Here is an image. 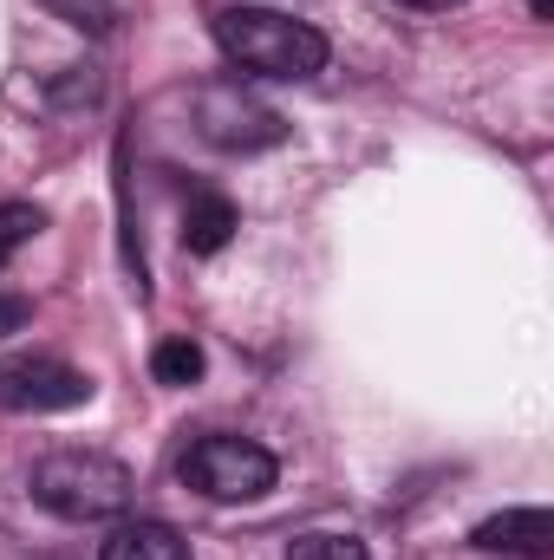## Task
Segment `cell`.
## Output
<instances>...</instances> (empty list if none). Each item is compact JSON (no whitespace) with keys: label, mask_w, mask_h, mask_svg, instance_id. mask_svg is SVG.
I'll use <instances>...</instances> for the list:
<instances>
[{"label":"cell","mask_w":554,"mask_h":560,"mask_svg":"<svg viewBox=\"0 0 554 560\" xmlns=\"http://www.w3.org/2000/svg\"><path fill=\"white\" fill-rule=\"evenodd\" d=\"M216 46L255 72V79H313L326 66V39L275 7H222L216 13Z\"/></svg>","instance_id":"6da1fadb"},{"label":"cell","mask_w":554,"mask_h":560,"mask_svg":"<svg viewBox=\"0 0 554 560\" xmlns=\"http://www.w3.org/2000/svg\"><path fill=\"white\" fill-rule=\"evenodd\" d=\"M26 495L59 522H112L131 509V469L99 450H53L26 469Z\"/></svg>","instance_id":"7a4b0ae2"},{"label":"cell","mask_w":554,"mask_h":560,"mask_svg":"<svg viewBox=\"0 0 554 560\" xmlns=\"http://www.w3.org/2000/svg\"><path fill=\"white\" fill-rule=\"evenodd\" d=\"M183 482L209 502H255L275 489V456L255 436H196L183 450Z\"/></svg>","instance_id":"3957f363"},{"label":"cell","mask_w":554,"mask_h":560,"mask_svg":"<svg viewBox=\"0 0 554 560\" xmlns=\"http://www.w3.org/2000/svg\"><path fill=\"white\" fill-rule=\"evenodd\" d=\"M92 398V378L66 359H0V411H72Z\"/></svg>","instance_id":"277c9868"},{"label":"cell","mask_w":554,"mask_h":560,"mask_svg":"<svg viewBox=\"0 0 554 560\" xmlns=\"http://www.w3.org/2000/svg\"><path fill=\"white\" fill-rule=\"evenodd\" d=\"M196 125H203V138L222 143V150H268V143L287 138L280 112H268L262 98H249L242 85H209L196 98Z\"/></svg>","instance_id":"5b68a950"},{"label":"cell","mask_w":554,"mask_h":560,"mask_svg":"<svg viewBox=\"0 0 554 560\" xmlns=\"http://www.w3.org/2000/svg\"><path fill=\"white\" fill-rule=\"evenodd\" d=\"M483 555H516V560H549L554 555V515L549 509H503L489 522H476L470 535Z\"/></svg>","instance_id":"8992f818"},{"label":"cell","mask_w":554,"mask_h":560,"mask_svg":"<svg viewBox=\"0 0 554 560\" xmlns=\"http://www.w3.org/2000/svg\"><path fill=\"white\" fill-rule=\"evenodd\" d=\"M99 560H189V541L170 522H118Z\"/></svg>","instance_id":"52a82bcc"},{"label":"cell","mask_w":554,"mask_h":560,"mask_svg":"<svg viewBox=\"0 0 554 560\" xmlns=\"http://www.w3.org/2000/svg\"><path fill=\"white\" fill-rule=\"evenodd\" d=\"M229 235H235V202L229 196H189V209H183V248L189 255H216V248H229Z\"/></svg>","instance_id":"ba28073f"},{"label":"cell","mask_w":554,"mask_h":560,"mask_svg":"<svg viewBox=\"0 0 554 560\" xmlns=\"http://www.w3.org/2000/svg\"><path fill=\"white\" fill-rule=\"evenodd\" d=\"M150 372H157V385H196L203 378V346L196 339H163Z\"/></svg>","instance_id":"9c48e42d"},{"label":"cell","mask_w":554,"mask_h":560,"mask_svg":"<svg viewBox=\"0 0 554 560\" xmlns=\"http://www.w3.org/2000/svg\"><path fill=\"white\" fill-rule=\"evenodd\" d=\"M39 229H46V215L33 202H0V261H13Z\"/></svg>","instance_id":"30bf717a"},{"label":"cell","mask_w":554,"mask_h":560,"mask_svg":"<svg viewBox=\"0 0 554 560\" xmlns=\"http://www.w3.org/2000/svg\"><path fill=\"white\" fill-rule=\"evenodd\" d=\"M287 560H372V555L359 541H346V535H300Z\"/></svg>","instance_id":"8fae6325"},{"label":"cell","mask_w":554,"mask_h":560,"mask_svg":"<svg viewBox=\"0 0 554 560\" xmlns=\"http://www.w3.org/2000/svg\"><path fill=\"white\" fill-rule=\"evenodd\" d=\"M66 26H79V33H105L112 26V0H46Z\"/></svg>","instance_id":"7c38bea8"},{"label":"cell","mask_w":554,"mask_h":560,"mask_svg":"<svg viewBox=\"0 0 554 560\" xmlns=\"http://www.w3.org/2000/svg\"><path fill=\"white\" fill-rule=\"evenodd\" d=\"M392 7H417V13H450L457 0H392Z\"/></svg>","instance_id":"4fadbf2b"},{"label":"cell","mask_w":554,"mask_h":560,"mask_svg":"<svg viewBox=\"0 0 554 560\" xmlns=\"http://www.w3.org/2000/svg\"><path fill=\"white\" fill-rule=\"evenodd\" d=\"M529 13H535V20H549V13H554V0H529Z\"/></svg>","instance_id":"5bb4252c"}]
</instances>
